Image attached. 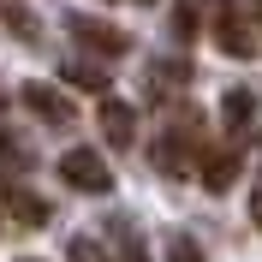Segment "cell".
Listing matches in <instances>:
<instances>
[{
	"instance_id": "1",
	"label": "cell",
	"mask_w": 262,
	"mask_h": 262,
	"mask_svg": "<svg viewBox=\"0 0 262 262\" xmlns=\"http://www.w3.org/2000/svg\"><path fill=\"white\" fill-rule=\"evenodd\" d=\"M66 30L78 36V48L96 54V60H119V54L131 48V36L119 30V24H101V18H90V12H72V18H66Z\"/></svg>"
},
{
	"instance_id": "2",
	"label": "cell",
	"mask_w": 262,
	"mask_h": 262,
	"mask_svg": "<svg viewBox=\"0 0 262 262\" xmlns=\"http://www.w3.org/2000/svg\"><path fill=\"white\" fill-rule=\"evenodd\" d=\"M60 179L90 191V196H101V191H114V167L101 161V149H66L60 155Z\"/></svg>"
},
{
	"instance_id": "3",
	"label": "cell",
	"mask_w": 262,
	"mask_h": 262,
	"mask_svg": "<svg viewBox=\"0 0 262 262\" xmlns=\"http://www.w3.org/2000/svg\"><path fill=\"white\" fill-rule=\"evenodd\" d=\"M214 36H221V48H227L232 60H250V54H256V24H250L245 6H221V12H214Z\"/></svg>"
},
{
	"instance_id": "4",
	"label": "cell",
	"mask_w": 262,
	"mask_h": 262,
	"mask_svg": "<svg viewBox=\"0 0 262 262\" xmlns=\"http://www.w3.org/2000/svg\"><path fill=\"white\" fill-rule=\"evenodd\" d=\"M262 107H256V90H227L221 96V125H227V143H245L250 131H256Z\"/></svg>"
},
{
	"instance_id": "5",
	"label": "cell",
	"mask_w": 262,
	"mask_h": 262,
	"mask_svg": "<svg viewBox=\"0 0 262 262\" xmlns=\"http://www.w3.org/2000/svg\"><path fill=\"white\" fill-rule=\"evenodd\" d=\"M18 101H24L42 125H72V114H78V107L66 101V90H54V83H24V90H18Z\"/></svg>"
},
{
	"instance_id": "6",
	"label": "cell",
	"mask_w": 262,
	"mask_h": 262,
	"mask_svg": "<svg viewBox=\"0 0 262 262\" xmlns=\"http://www.w3.org/2000/svg\"><path fill=\"white\" fill-rule=\"evenodd\" d=\"M238 167H245V149H238V143H221L214 155H203V167H196V173H203V185H209V191H227V185L238 179Z\"/></svg>"
},
{
	"instance_id": "7",
	"label": "cell",
	"mask_w": 262,
	"mask_h": 262,
	"mask_svg": "<svg viewBox=\"0 0 262 262\" xmlns=\"http://www.w3.org/2000/svg\"><path fill=\"white\" fill-rule=\"evenodd\" d=\"M191 83V60H161V66H149V96L155 101H173Z\"/></svg>"
},
{
	"instance_id": "8",
	"label": "cell",
	"mask_w": 262,
	"mask_h": 262,
	"mask_svg": "<svg viewBox=\"0 0 262 262\" xmlns=\"http://www.w3.org/2000/svg\"><path fill=\"white\" fill-rule=\"evenodd\" d=\"M191 149H196L191 131H167L161 143H155V167L161 173H191Z\"/></svg>"
},
{
	"instance_id": "9",
	"label": "cell",
	"mask_w": 262,
	"mask_h": 262,
	"mask_svg": "<svg viewBox=\"0 0 262 262\" xmlns=\"http://www.w3.org/2000/svg\"><path fill=\"white\" fill-rule=\"evenodd\" d=\"M101 137H107L114 149H125L131 137H137V114H131L125 101H114V96L101 101Z\"/></svg>"
},
{
	"instance_id": "10",
	"label": "cell",
	"mask_w": 262,
	"mask_h": 262,
	"mask_svg": "<svg viewBox=\"0 0 262 262\" xmlns=\"http://www.w3.org/2000/svg\"><path fill=\"white\" fill-rule=\"evenodd\" d=\"M227 0H179V12H173V30H179V42H191L203 24H214V12H221Z\"/></svg>"
},
{
	"instance_id": "11",
	"label": "cell",
	"mask_w": 262,
	"mask_h": 262,
	"mask_svg": "<svg viewBox=\"0 0 262 262\" xmlns=\"http://www.w3.org/2000/svg\"><path fill=\"white\" fill-rule=\"evenodd\" d=\"M60 78L72 83V90H96V96H107V66H101V60H66Z\"/></svg>"
},
{
	"instance_id": "12",
	"label": "cell",
	"mask_w": 262,
	"mask_h": 262,
	"mask_svg": "<svg viewBox=\"0 0 262 262\" xmlns=\"http://www.w3.org/2000/svg\"><path fill=\"white\" fill-rule=\"evenodd\" d=\"M6 214L24 221V227H42V221H48V203H42L36 191H6Z\"/></svg>"
},
{
	"instance_id": "13",
	"label": "cell",
	"mask_w": 262,
	"mask_h": 262,
	"mask_svg": "<svg viewBox=\"0 0 262 262\" xmlns=\"http://www.w3.org/2000/svg\"><path fill=\"white\" fill-rule=\"evenodd\" d=\"M119 256H125V262H149V250H143V238H137V227H131V221H119Z\"/></svg>"
},
{
	"instance_id": "14",
	"label": "cell",
	"mask_w": 262,
	"mask_h": 262,
	"mask_svg": "<svg viewBox=\"0 0 262 262\" xmlns=\"http://www.w3.org/2000/svg\"><path fill=\"white\" fill-rule=\"evenodd\" d=\"M66 256H72V262H114L96 238H72V245H66Z\"/></svg>"
},
{
	"instance_id": "15",
	"label": "cell",
	"mask_w": 262,
	"mask_h": 262,
	"mask_svg": "<svg viewBox=\"0 0 262 262\" xmlns=\"http://www.w3.org/2000/svg\"><path fill=\"white\" fill-rule=\"evenodd\" d=\"M167 262H203L196 238H173V245H167Z\"/></svg>"
},
{
	"instance_id": "16",
	"label": "cell",
	"mask_w": 262,
	"mask_h": 262,
	"mask_svg": "<svg viewBox=\"0 0 262 262\" xmlns=\"http://www.w3.org/2000/svg\"><path fill=\"white\" fill-rule=\"evenodd\" d=\"M6 24H12L18 36H36V24H30V12H18V6H12V12H6Z\"/></svg>"
},
{
	"instance_id": "17",
	"label": "cell",
	"mask_w": 262,
	"mask_h": 262,
	"mask_svg": "<svg viewBox=\"0 0 262 262\" xmlns=\"http://www.w3.org/2000/svg\"><path fill=\"white\" fill-rule=\"evenodd\" d=\"M250 221L262 227V173H256V191H250Z\"/></svg>"
},
{
	"instance_id": "18",
	"label": "cell",
	"mask_w": 262,
	"mask_h": 262,
	"mask_svg": "<svg viewBox=\"0 0 262 262\" xmlns=\"http://www.w3.org/2000/svg\"><path fill=\"white\" fill-rule=\"evenodd\" d=\"M245 12H250V24H262V0H245Z\"/></svg>"
},
{
	"instance_id": "19",
	"label": "cell",
	"mask_w": 262,
	"mask_h": 262,
	"mask_svg": "<svg viewBox=\"0 0 262 262\" xmlns=\"http://www.w3.org/2000/svg\"><path fill=\"white\" fill-rule=\"evenodd\" d=\"M24 262H36V256H24Z\"/></svg>"
}]
</instances>
